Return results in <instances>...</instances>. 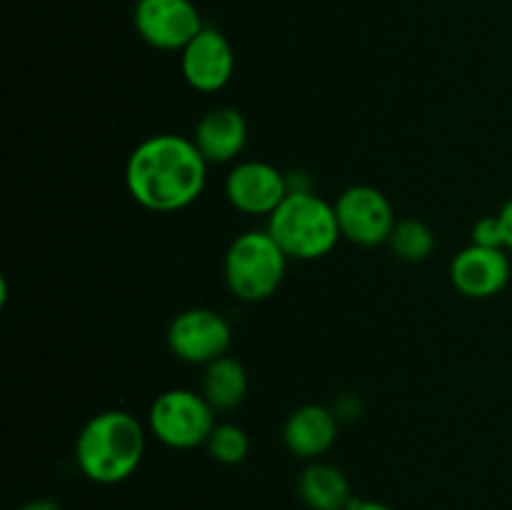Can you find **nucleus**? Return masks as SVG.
<instances>
[{
    "instance_id": "obj_4",
    "label": "nucleus",
    "mask_w": 512,
    "mask_h": 510,
    "mask_svg": "<svg viewBox=\"0 0 512 510\" xmlns=\"http://www.w3.org/2000/svg\"><path fill=\"white\" fill-rule=\"evenodd\" d=\"M288 260L268 230H245L228 245L223 260L228 290L245 303L270 298L283 283Z\"/></svg>"
},
{
    "instance_id": "obj_1",
    "label": "nucleus",
    "mask_w": 512,
    "mask_h": 510,
    "mask_svg": "<svg viewBox=\"0 0 512 510\" xmlns=\"http://www.w3.org/2000/svg\"><path fill=\"white\" fill-rule=\"evenodd\" d=\"M208 160L198 145L175 133L150 135L125 163L130 198L153 213H178L203 195Z\"/></svg>"
},
{
    "instance_id": "obj_5",
    "label": "nucleus",
    "mask_w": 512,
    "mask_h": 510,
    "mask_svg": "<svg viewBox=\"0 0 512 510\" xmlns=\"http://www.w3.org/2000/svg\"><path fill=\"white\" fill-rule=\"evenodd\" d=\"M215 425V408L205 400V395L185 388L160 393L148 413L150 433L175 450L205 445Z\"/></svg>"
},
{
    "instance_id": "obj_6",
    "label": "nucleus",
    "mask_w": 512,
    "mask_h": 510,
    "mask_svg": "<svg viewBox=\"0 0 512 510\" xmlns=\"http://www.w3.org/2000/svg\"><path fill=\"white\" fill-rule=\"evenodd\" d=\"M333 205L340 235L363 248L388 243L398 223L388 195L373 185H350Z\"/></svg>"
},
{
    "instance_id": "obj_17",
    "label": "nucleus",
    "mask_w": 512,
    "mask_h": 510,
    "mask_svg": "<svg viewBox=\"0 0 512 510\" xmlns=\"http://www.w3.org/2000/svg\"><path fill=\"white\" fill-rule=\"evenodd\" d=\"M205 445H208V453L213 455V460H218L223 465L243 463L250 453L248 433L233 423L215 425Z\"/></svg>"
},
{
    "instance_id": "obj_18",
    "label": "nucleus",
    "mask_w": 512,
    "mask_h": 510,
    "mask_svg": "<svg viewBox=\"0 0 512 510\" xmlns=\"http://www.w3.org/2000/svg\"><path fill=\"white\" fill-rule=\"evenodd\" d=\"M473 243L483 245V248H503L505 250L503 225H500L498 215H488V218L478 220V223L473 225Z\"/></svg>"
},
{
    "instance_id": "obj_3",
    "label": "nucleus",
    "mask_w": 512,
    "mask_h": 510,
    "mask_svg": "<svg viewBox=\"0 0 512 510\" xmlns=\"http://www.w3.org/2000/svg\"><path fill=\"white\" fill-rule=\"evenodd\" d=\"M265 230L293 260L323 258L343 238L335 205L313 190H290L283 203L268 215Z\"/></svg>"
},
{
    "instance_id": "obj_8",
    "label": "nucleus",
    "mask_w": 512,
    "mask_h": 510,
    "mask_svg": "<svg viewBox=\"0 0 512 510\" xmlns=\"http://www.w3.org/2000/svg\"><path fill=\"white\" fill-rule=\"evenodd\" d=\"M133 25L158 50H183L205 28L193 0H138Z\"/></svg>"
},
{
    "instance_id": "obj_15",
    "label": "nucleus",
    "mask_w": 512,
    "mask_h": 510,
    "mask_svg": "<svg viewBox=\"0 0 512 510\" xmlns=\"http://www.w3.org/2000/svg\"><path fill=\"white\" fill-rule=\"evenodd\" d=\"M210 405L215 410H233L248 395V370L240 360L223 355V358L213 360V363L205 365L203 375V390Z\"/></svg>"
},
{
    "instance_id": "obj_9",
    "label": "nucleus",
    "mask_w": 512,
    "mask_h": 510,
    "mask_svg": "<svg viewBox=\"0 0 512 510\" xmlns=\"http://www.w3.org/2000/svg\"><path fill=\"white\" fill-rule=\"evenodd\" d=\"M288 193V175L265 160L238 163L225 178L230 205L245 215H270Z\"/></svg>"
},
{
    "instance_id": "obj_13",
    "label": "nucleus",
    "mask_w": 512,
    "mask_h": 510,
    "mask_svg": "<svg viewBox=\"0 0 512 510\" xmlns=\"http://www.w3.org/2000/svg\"><path fill=\"white\" fill-rule=\"evenodd\" d=\"M193 143L208 163H230L248 143V123L235 108H213L198 120Z\"/></svg>"
},
{
    "instance_id": "obj_2",
    "label": "nucleus",
    "mask_w": 512,
    "mask_h": 510,
    "mask_svg": "<svg viewBox=\"0 0 512 510\" xmlns=\"http://www.w3.org/2000/svg\"><path fill=\"white\" fill-rule=\"evenodd\" d=\"M145 455V428L128 410H103L93 415L75 440L80 473L100 485L128 480Z\"/></svg>"
},
{
    "instance_id": "obj_14",
    "label": "nucleus",
    "mask_w": 512,
    "mask_h": 510,
    "mask_svg": "<svg viewBox=\"0 0 512 510\" xmlns=\"http://www.w3.org/2000/svg\"><path fill=\"white\" fill-rule=\"evenodd\" d=\"M298 495L310 510H345L353 500L345 473L330 463H310L300 473Z\"/></svg>"
},
{
    "instance_id": "obj_20",
    "label": "nucleus",
    "mask_w": 512,
    "mask_h": 510,
    "mask_svg": "<svg viewBox=\"0 0 512 510\" xmlns=\"http://www.w3.org/2000/svg\"><path fill=\"white\" fill-rule=\"evenodd\" d=\"M345 510H395L390 505L380 503V500H368V498H353Z\"/></svg>"
},
{
    "instance_id": "obj_7",
    "label": "nucleus",
    "mask_w": 512,
    "mask_h": 510,
    "mask_svg": "<svg viewBox=\"0 0 512 510\" xmlns=\"http://www.w3.org/2000/svg\"><path fill=\"white\" fill-rule=\"evenodd\" d=\"M230 340V323L210 308L183 310L168 325L170 353L193 365H208L228 355Z\"/></svg>"
},
{
    "instance_id": "obj_16",
    "label": "nucleus",
    "mask_w": 512,
    "mask_h": 510,
    "mask_svg": "<svg viewBox=\"0 0 512 510\" xmlns=\"http://www.w3.org/2000/svg\"><path fill=\"white\" fill-rule=\"evenodd\" d=\"M388 243L393 248V253L400 260H405V263H423L435 250V235L423 220L405 218L395 223Z\"/></svg>"
},
{
    "instance_id": "obj_10",
    "label": "nucleus",
    "mask_w": 512,
    "mask_h": 510,
    "mask_svg": "<svg viewBox=\"0 0 512 510\" xmlns=\"http://www.w3.org/2000/svg\"><path fill=\"white\" fill-rule=\"evenodd\" d=\"M180 70L185 83L198 93L223 90L235 70L233 45L218 28H203L180 50Z\"/></svg>"
},
{
    "instance_id": "obj_11",
    "label": "nucleus",
    "mask_w": 512,
    "mask_h": 510,
    "mask_svg": "<svg viewBox=\"0 0 512 510\" xmlns=\"http://www.w3.org/2000/svg\"><path fill=\"white\" fill-rule=\"evenodd\" d=\"M510 258L503 248H483L470 243L450 263V280L455 290L468 298H493L508 285Z\"/></svg>"
},
{
    "instance_id": "obj_21",
    "label": "nucleus",
    "mask_w": 512,
    "mask_h": 510,
    "mask_svg": "<svg viewBox=\"0 0 512 510\" xmlns=\"http://www.w3.org/2000/svg\"><path fill=\"white\" fill-rule=\"evenodd\" d=\"M18 510H63V508H60V505L50 498H35V500H30V503L20 505Z\"/></svg>"
},
{
    "instance_id": "obj_19",
    "label": "nucleus",
    "mask_w": 512,
    "mask_h": 510,
    "mask_svg": "<svg viewBox=\"0 0 512 510\" xmlns=\"http://www.w3.org/2000/svg\"><path fill=\"white\" fill-rule=\"evenodd\" d=\"M500 225H503V238H505V250H512V198L505 200V205L498 213Z\"/></svg>"
},
{
    "instance_id": "obj_12",
    "label": "nucleus",
    "mask_w": 512,
    "mask_h": 510,
    "mask_svg": "<svg viewBox=\"0 0 512 510\" xmlns=\"http://www.w3.org/2000/svg\"><path fill=\"white\" fill-rule=\"evenodd\" d=\"M338 438V415L325 405H303L283 425V443L293 455L315 460L333 448Z\"/></svg>"
}]
</instances>
